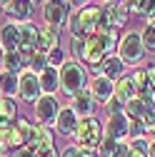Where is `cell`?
<instances>
[{
    "instance_id": "obj_22",
    "label": "cell",
    "mask_w": 155,
    "mask_h": 157,
    "mask_svg": "<svg viewBox=\"0 0 155 157\" xmlns=\"http://www.w3.org/2000/svg\"><path fill=\"white\" fill-rule=\"evenodd\" d=\"M145 110H148V105L140 100V97H133L130 102H125V115H128V120H143V115H145Z\"/></svg>"
},
{
    "instance_id": "obj_30",
    "label": "cell",
    "mask_w": 155,
    "mask_h": 157,
    "mask_svg": "<svg viewBox=\"0 0 155 157\" xmlns=\"http://www.w3.org/2000/svg\"><path fill=\"white\" fill-rule=\"evenodd\" d=\"M48 63H50V67H58V70H60V67L68 63V57H65V50H63V48H55V50L48 55Z\"/></svg>"
},
{
    "instance_id": "obj_28",
    "label": "cell",
    "mask_w": 155,
    "mask_h": 157,
    "mask_svg": "<svg viewBox=\"0 0 155 157\" xmlns=\"http://www.w3.org/2000/svg\"><path fill=\"white\" fill-rule=\"evenodd\" d=\"M148 147H150V142L145 140V137L130 140V157H148Z\"/></svg>"
},
{
    "instance_id": "obj_36",
    "label": "cell",
    "mask_w": 155,
    "mask_h": 157,
    "mask_svg": "<svg viewBox=\"0 0 155 157\" xmlns=\"http://www.w3.org/2000/svg\"><path fill=\"white\" fill-rule=\"evenodd\" d=\"M13 157H38V155H35L30 147H20V150H15V152H13Z\"/></svg>"
},
{
    "instance_id": "obj_24",
    "label": "cell",
    "mask_w": 155,
    "mask_h": 157,
    "mask_svg": "<svg viewBox=\"0 0 155 157\" xmlns=\"http://www.w3.org/2000/svg\"><path fill=\"white\" fill-rule=\"evenodd\" d=\"M155 0H123V8L128 13H135V15H148V10L153 8Z\"/></svg>"
},
{
    "instance_id": "obj_14",
    "label": "cell",
    "mask_w": 155,
    "mask_h": 157,
    "mask_svg": "<svg viewBox=\"0 0 155 157\" xmlns=\"http://www.w3.org/2000/svg\"><path fill=\"white\" fill-rule=\"evenodd\" d=\"M20 37H23L20 25L8 20L3 28H0V48L3 50H20Z\"/></svg>"
},
{
    "instance_id": "obj_39",
    "label": "cell",
    "mask_w": 155,
    "mask_h": 157,
    "mask_svg": "<svg viewBox=\"0 0 155 157\" xmlns=\"http://www.w3.org/2000/svg\"><path fill=\"white\" fill-rule=\"evenodd\" d=\"M60 157H78V145H70V147H65Z\"/></svg>"
},
{
    "instance_id": "obj_47",
    "label": "cell",
    "mask_w": 155,
    "mask_h": 157,
    "mask_svg": "<svg viewBox=\"0 0 155 157\" xmlns=\"http://www.w3.org/2000/svg\"><path fill=\"white\" fill-rule=\"evenodd\" d=\"M115 3H123V0H115Z\"/></svg>"
},
{
    "instance_id": "obj_4",
    "label": "cell",
    "mask_w": 155,
    "mask_h": 157,
    "mask_svg": "<svg viewBox=\"0 0 155 157\" xmlns=\"http://www.w3.org/2000/svg\"><path fill=\"white\" fill-rule=\"evenodd\" d=\"M118 57L125 65H138L143 57H145V48L140 40V33H125L120 37V45H118Z\"/></svg>"
},
{
    "instance_id": "obj_26",
    "label": "cell",
    "mask_w": 155,
    "mask_h": 157,
    "mask_svg": "<svg viewBox=\"0 0 155 157\" xmlns=\"http://www.w3.org/2000/svg\"><path fill=\"white\" fill-rule=\"evenodd\" d=\"M140 40H143L145 52H155V25H145V28H143Z\"/></svg>"
},
{
    "instance_id": "obj_5",
    "label": "cell",
    "mask_w": 155,
    "mask_h": 157,
    "mask_svg": "<svg viewBox=\"0 0 155 157\" xmlns=\"http://www.w3.org/2000/svg\"><path fill=\"white\" fill-rule=\"evenodd\" d=\"M60 110H63V105H60V100H58V95H40L38 102H35V120H38V125H45V127L55 125Z\"/></svg>"
},
{
    "instance_id": "obj_19",
    "label": "cell",
    "mask_w": 155,
    "mask_h": 157,
    "mask_svg": "<svg viewBox=\"0 0 155 157\" xmlns=\"http://www.w3.org/2000/svg\"><path fill=\"white\" fill-rule=\"evenodd\" d=\"M113 97L115 100H120L123 105L125 102H130L133 97H135V87H133V80L125 75V77H120L118 82H115V92H113Z\"/></svg>"
},
{
    "instance_id": "obj_1",
    "label": "cell",
    "mask_w": 155,
    "mask_h": 157,
    "mask_svg": "<svg viewBox=\"0 0 155 157\" xmlns=\"http://www.w3.org/2000/svg\"><path fill=\"white\" fill-rule=\"evenodd\" d=\"M83 87H88V72H85V67L78 63V60H70L60 67V92L63 95H68V97H73V95H78Z\"/></svg>"
},
{
    "instance_id": "obj_12",
    "label": "cell",
    "mask_w": 155,
    "mask_h": 157,
    "mask_svg": "<svg viewBox=\"0 0 155 157\" xmlns=\"http://www.w3.org/2000/svg\"><path fill=\"white\" fill-rule=\"evenodd\" d=\"M128 130H130V120H128L125 112L108 115V122H105V135L108 137H113V140H125Z\"/></svg>"
},
{
    "instance_id": "obj_46",
    "label": "cell",
    "mask_w": 155,
    "mask_h": 157,
    "mask_svg": "<svg viewBox=\"0 0 155 157\" xmlns=\"http://www.w3.org/2000/svg\"><path fill=\"white\" fill-rule=\"evenodd\" d=\"M53 3H68V0H53Z\"/></svg>"
},
{
    "instance_id": "obj_7",
    "label": "cell",
    "mask_w": 155,
    "mask_h": 157,
    "mask_svg": "<svg viewBox=\"0 0 155 157\" xmlns=\"http://www.w3.org/2000/svg\"><path fill=\"white\" fill-rule=\"evenodd\" d=\"M40 95H43V90H40V80H38V75L33 70H23L20 75H18V97L35 105Z\"/></svg>"
},
{
    "instance_id": "obj_11",
    "label": "cell",
    "mask_w": 155,
    "mask_h": 157,
    "mask_svg": "<svg viewBox=\"0 0 155 157\" xmlns=\"http://www.w3.org/2000/svg\"><path fill=\"white\" fill-rule=\"evenodd\" d=\"M88 87H90V92H93V97H95V102H108L110 97H113V92H115V82L108 80V77L100 75V72L93 75V80H90Z\"/></svg>"
},
{
    "instance_id": "obj_29",
    "label": "cell",
    "mask_w": 155,
    "mask_h": 157,
    "mask_svg": "<svg viewBox=\"0 0 155 157\" xmlns=\"http://www.w3.org/2000/svg\"><path fill=\"white\" fill-rule=\"evenodd\" d=\"M130 80H133L135 95H138V92H143V90H148V72H145V70H135V72L130 75Z\"/></svg>"
},
{
    "instance_id": "obj_42",
    "label": "cell",
    "mask_w": 155,
    "mask_h": 157,
    "mask_svg": "<svg viewBox=\"0 0 155 157\" xmlns=\"http://www.w3.org/2000/svg\"><path fill=\"white\" fill-rule=\"evenodd\" d=\"M10 3H13V0H0V8H3V10H5V8L10 5Z\"/></svg>"
},
{
    "instance_id": "obj_15",
    "label": "cell",
    "mask_w": 155,
    "mask_h": 157,
    "mask_svg": "<svg viewBox=\"0 0 155 157\" xmlns=\"http://www.w3.org/2000/svg\"><path fill=\"white\" fill-rule=\"evenodd\" d=\"M95 72H100V75L108 77V80L118 82L120 77H125V63L120 60L118 55H110V57H105V60H103V65L95 70ZM95 72H93V75H95Z\"/></svg>"
},
{
    "instance_id": "obj_6",
    "label": "cell",
    "mask_w": 155,
    "mask_h": 157,
    "mask_svg": "<svg viewBox=\"0 0 155 157\" xmlns=\"http://www.w3.org/2000/svg\"><path fill=\"white\" fill-rule=\"evenodd\" d=\"M68 17H70V5L68 3H53V0H45L43 5V20L48 28L53 30H60L68 25Z\"/></svg>"
},
{
    "instance_id": "obj_2",
    "label": "cell",
    "mask_w": 155,
    "mask_h": 157,
    "mask_svg": "<svg viewBox=\"0 0 155 157\" xmlns=\"http://www.w3.org/2000/svg\"><path fill=\"white\" fill-rule=\"evenodd\" d=\"M103 137H105V127L95 120V117H83V120L78 122V130H75L78 147H85V150H95V152H98Z\"/></svg>"
},
{
    "instance_id": "obj_13",
    "label": "cell",
    "mask_w": 155,
    "mask_h": 157,
    "mask_svg": "<svg viewBox=\"0 0 155 157\" xmlns=\"http://www.w3.org/2000/svg\"><path fill=\"white\" fill-rule=\"evenodd\" d=\"M78 122H80V117L75 115V110L68 105L60 110V115H58V120H55V130L58 135H63V137H73L75 130H78Z\"/></svg>"
},
{
    "instance_id": "obj_35",
    "label": "cell",
    "mask_w": 155,
    "mask_h": 157,
    "mask_svg": "<svg viewBox=\"0 0 155 157\" xmlns=\"http://www.w3.org/2000/svg\"><path fill=\"white\" fill-rule=\"evenodd\" d=\"M145 72H148V87L155 92V65H150V67H145Z\"/></svg>"
},
{
    "instance_id": "obj_40",
    "label": "cell",
    "mask_w": 155,
    "mask_h": 157,
    "mask_svg": "<svg viewBox=\"0 0 155 157\" xmlns=\"http://www.w3.org/2000/svg\"><path fill=\"white\" fill-rule=\"evenodd\" d=\"M0 157H13V155H10V150H8V147L0 145Z\"/></svg>"
},
{
    "instance_id": "obj_45",
    "label": "cell",
    "mask_w": 155,
    "mask_h": 157,
    "mask_svg": "<svg viewBox=\"0 0 155 157\" xmlns=\"http://www.w3.org/2000/svg\"><path fill=\"white\" fill-rule=\"evenodd\" d=\"M0 63H3V48H0Z\"/></svg>"
},
{
    "instance_id": "obj_37",
    "label": "cell",
    "mask_w": 155,
    "mask_h": 157,
    "mask_svg": "<svg viewBox=\"0 0 155 157\" xmlns=\"http://www.w3.org/2000/svg\"><path fill=\"white\" fill-rule=\"evenodd\" d=\"M88 3H90V0H68V5L73 10H83V8H88Z\"/></svg>"
},
{
    "instance_id": "obj_38",
    "label": "cell",
    "mask_w": 155,
    "mask_h": 157,
    "mask_svg": "<svg viewBox=\"0 0 155 157\" xmlns=\"http://www.w3.org/2000/svg\"><path fill=\"white\" fill-rule=\"evenodd\" d=\"M78 157H100L95 150H85V147H78Z\"/></svg>"
},
{
    "instance_id": "obj_33",
    "label": "cell",
    "mask_w": 155,
    "mask_h": 157,
    "mask_svg": "<svg viewBox=\"0 0 155 157\" xmlns=\"http://www.w3.org/2000/svg\"><path fill=\"white\" fill-rule=\"evenodd\" d=\"M110 157H130V142L118 140V145H115V150H113Z\"/></svg>"
},
{
    "instance_id": "obj_3",
    "label": "cell",
    "mask_w": 155,
    "mask_h": 157,
    "mask_svg": "<svg viewBox=\"0 0 155 157\" xmlns=\"http://www.w3.org/2000/svg\"><path fill=\"white\" fill-rule=\"evenodd\" d=\"M28 147H30L38 157H60V155H58V147H55L53 130H50V127H45V125L33 127V135H30Z\"/></svg>"
},
{
    "instance_id": "obj_32",
    "label": "cell",
    "mask_w": 155,
    "mask_h": 157,
    "mask_svg": "<svg viewBox=\"0 0 155 157\" xmlns=\"http://www.w3.org/2000/svg\"><path fill=\"white\" fill-rule=\"evenodd\" d=\"M115 145H118V140H113V137H103V142H100V147H98V155L100 157H110L113 155V150H115Z\"/></svg>"
},
{
    "instance_id": "obj_17",
    "label": "cell",
    "mask_w": 155,
    "mask_h": 157,
    "mask_svg": "<svg viewBox=\"0 0 155 157\" xmlns=\"http://www.w3.org/2000/svg\"><path fill=\"white\" fill-rule=\"evenodd\" d=\"M0 70L20 75V72L25 70V57H23V52H20V50H3V63H0Z\"/></svg>"
},
{
    "instance_id": "obj_23",
    "label": "cell",
    "mask_w": 155,
    "mask_h": 157,
    "mask_svg": "<svg viewBox=\"0 0 155 157\" xmlns=\"http://www.w3.org/2000/svg\"><path fill=\"white\" fill-rule=\"evenodd\" d=\"M48 65H50V63H48V55H45V52H40V50H35V52L28 57V67H25V70H33L35 75H40Z\"/></svg>"
},
{
    "instance_id": "obj_31",
    "label": "cell",
    "mask_w": 155,
    "mask_h": 157,
    "mask_svg": "<svg viewBox=\"0 0 155 157\" xmlns=\"http://www.w3.org/2000/svg\"><path fill=\"white\" fill-rule=\"evenodd\" d=\"M148 130L143 125V120H130V130H128V137L130 140H140V137H145Z\"/></svg>"
},
{
    "instance_id": "obj_20",
    "label": "cell",
    "mask_w": 155,
    "mask_h": 157,
    "mask_svg": "<svg viewBox=\"0 0 155 157\" xmlns=\"http://www.w3.org/2000/svg\"><path fill=\"white\" fill-rule=\"evenodd\" d=\"M0 120L3 122H15L18 120V102L15 97H0Z\"/></svg>"
},
{
    "instance_id": "obj_44",
    "label": "cell",
    "mask_w": 155,
    "mask_h": 157,
    "mask_svg": "<svg viewBox=\"0 0 155 157\" xmlns=\"http://www.w3.org/2000/svg\"><path fill=\"white\" fill-rule=\"evenodd\" d=\"M100 3H105V5H110V3H113V0H100Z\"/></svg>"
},
{
    "instance_id": "obj_16",
    "label": "cell",
    "mask_w": 155,
    "mask_h": 157,
    "mask_svg": "<svg viewBox=\"0 0 155 157\" xmlns=\"http://www.w3.org/2000/svg\"><path fill=\"white\" fill-rule=\"evenodd\" d=\"M38 80H40V90H43V95H55L58 90H60V70L48 65L40 75H38Z\"/></svg>"
},
{
    "instance_id": "obj_25",
    "label": "cell",
    "mask_w": 155,
    "mask_h": 157,
    "mask_svg": "<svg viewBox=\"0 0 155 157\" xmlns=\"http://www.w3.org/2000/svg\"><path fill=\"white\" fill-rule=\"evenodd\" d=\"M100 35V40H103V45H105V52H108V57L115 52V48L120 45V35H118V30H103V33H98Z\"/></svg>"
},
{
    "instance_id": "obj_27",
    "label": "cell",
    "mask_w": 155,
    "mask_h": 157,
    "mask_svg": "<svg viewBox=\"0 0 155 157\" xmlns=\"http://www.w3.org/2000/svg\"><path fill=\"white\" fill-rule=\"evenodd\" d=\"M85 40H88V37H70V40H68V52L73 55V60H75V57H80V60H83Z\"/></svg>"
},
{
    "instance_id": "obj_34",
    "label": "cell",
    "mask_w": 155,
    "mask_h": 157,
    "mask_svg": "<svg viewBox=\"0 0 155 157\" xmlns=\"http://www.w3.org/2000/svg\"><path fill=\"white\" fill-rule=\"evenodd\" d=\"M125 110V105L120 102V100H115V97H110V100L105 102V112L108 115H118V112H123Z\"/></svg>"
},
{
    "instance_id": "obj_10",
    "label": "cell",
    "mask_w": 155,
    "mask_h": 157,
    "mask_svg": "<svg viewBox=\"0 0 155 157\" xmlns=\"http://www.w3.org/2000/svg\"><path fill=\"white\" fill-rule=\"evenodd\" d=\"M70 107L75 110V115L80 117H93V110H95V97H93V92H90V87H83L78 95H73L70 97Z\"/></svg>"
},
{
    "instance_id": "obj_8",
    "label": "cell",
    "mask_w": 155,
    "mask_h": 157,
    "mask_svg": "<svg viewBox=\"0 0 155 157\" xmlns=\"http://www.w3.org/2000/svg\"><path fill=\"white\" fill-rule=\"evenodd\" d=\"M5 13H8V20H10V23L28 25V23H33L35 3H33V0H13V3L5 8Z\"/></svg>"
},
{
    "instance_id": "obj_18",
    "label": "cell",
    "mask_w": 155,
    "mask_h": 157,
    "mask_svg": "<svg viewBox=\"0 0 155 157\" xmlns=\"http://www.w3.org/2000/svg\"><path fill=\"white\" fill-rule=\"evenodd\" d=\"M55 48H60V35H58V30H53L48 25L40 28V35H38V50L50 55Z\"/></svg>"
},
{
    "instance_id": "obj_43",
    "label": "cell",
    "mask_w": 155,
    "mask_h": 157,
    "mask_svg": "<svg viewBox=\"0 0 155 157\" xmlns=\"http://www.w3.org/2000/svg\"><path fill=\"white\" fill-rule=\"evenodd\" d=\"M148 135H150V142H155V127H153V130H150Z\"/></svg>"
},
{
    "instance_id": "obj_49",
    "label": "cell",
    "mask_w": 155,
    "mask_h": 157,
    "mask_svg": "<svg viewBox=\"0 0 155 157\" xmlns=\"http://www.w3.org/2000/svg\"><path fill=\"white\" fill-rule=\"evenodd\" d=\"M0 97H3V92H0Z\"/></svg>"
},
{
    "instance_id": "obj_41",
    "label": "cell",
    "mask_w": 155,
    "mask_h": 157,
    "mask_svg": "<svg viewBox=\"0 0 155 157\" xmlns=\"http://www.w3.org/2000/svg\"><path fill=\"white\" fill-rule=\"evenodd\" d=\"M148 157H155V142H150V147H148Z\"/></svg>"
},
{
    "instance_id": "obj_9",
    "label": "cell",
    "mask_w": 155,
    "mask_h": 157,
    "mask_svg": "<svg viewBox=\"0 0 155 157\" xmlns=\"http://www.w3.org/2000/svg\"><path fill=\"white\" fill-rule=\"evenodd\" d=\"M105 57H108V52H105V45L100 40V35L88 37L85 40V52H83V63H88L93 67H100Z\"/></svg>"
},
{
    "instance_id": "obj_21",
    "label": "cell",
    "mask_w": 155,
    "mask_h": 157,
    "mask_svg": "<svg viewBox=\"0 0 155 157\" xmlns=\"http://www.w3.org/2000/svg\"><path fill=\"white\" fill-rule=\"evenodd\" d=\"M0 92H3L5 97H15L18 95V75L15 72L0 70Z\"/></svg>"
},
{
    "instance_id": "obj_48",
    "label": "cell",
    "mask_w": 155,
    "mask_h": 157,
    "mask_svg": "<svg viewBox=\"0 0 155 157\" xmlns=\"http://www.w3.org/2000/svg\"><path fill=\"white\" fill-rule=\"evenodd\" d=\"M0 13H3V8H0Z\"/></svg>"
}]
</instances>
